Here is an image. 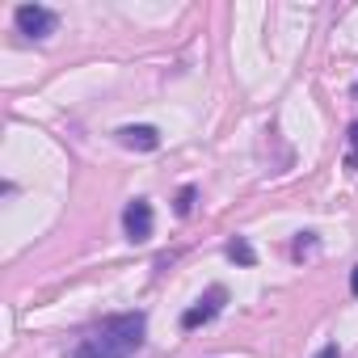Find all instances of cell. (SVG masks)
Returning a JSON list of instances; mask_svg holds the SVG:
<instances>
[{
  "label": "cell",
  "instance_id": "obj_1",
  "mask_svg": "<svg viewBox=\"0 0 358 358\" xmlns=\"http://www.w3.org/2000/svg\"><path fill=\"white\" fill-rule=\"evenodd\" d=\"M143 333H148L143 312H118V316L101 320V329H93L76 345V358H131L143 345Z\"/></svg>",
  "mask_w": 358,
  "mask_h": 358
},
{
  "label": "cell",
  "instance_id": "obj_6",
  "mask_svg": "<svg viewBox=\"0 0 358 358\" xmlns=\"http://www.w3.org/2000/svg\"><path fill=\"white\" fill-rule=\"evenodd\" d=\"M228 257H232L236 266H253V262H257V253H253V245H249L245 236H236V241L228 245Z\"/></svg>",
  "mask_w": 358,
  "mask_h": 358
},
{
  "label": "cell",
  "instance_id": "obj_4",
  "mask_svg": "<svg viewBox=\"0 0 358 358\" xmlns=\"http://www.w3.org/2000/svg\"><path fill=\"white\" fill-rule=\"evenodd\" d=\"M122 228H127V236H131L135 245L152 241V207H148L143 199H135V203L122 211Z\"/></svg>",
  "mask_w": 358,
  "mask_h": 358
},
{
  "label": "cell",
  "instance_id": "obj_9",
  "mask_svg": "<svg viewBox=\"0 0 358 358\" xmlns=\"http://www.w3.org/2000/svg\"><path fill=\"white\" fill-rule=\"evenodd\" d=\"M316 358H341V350L329 341V345H320V350H316Z\"/></svg>",
  "mask_w": 358,
  "mask_h": 358
},
{
  "label": "cell",
  "instance_id": "obj_8",
  "mask_svg": "<svg viewBox=\"0 0 358 358\" xmlns=\"http://www.w3.org/2000/svg\"><path fill=\"white\" fill-rule=\"evenodd\" d=\"M190 211H194V186H186L177 194V215H190Z\"/></svg>",
  "mask_w": 358,
  "mask_h": 358
},
{
  "label": "cell",
  "instance_id": "obj_11",
  "mask_svg": "<svg viewBox=\"0 0 358 358\" xmlns=\"http://www.w3.org/2000/svg\"><path fill=\"white\" fill-rule=\"evenodd\" d=\"M354 97H358V85H354Z\"/></svg>",
  "mask_w": 358,
  "mask_h": 358
},
{
  "label": "cell",
  "instance_id": "obj_7",
  "mask_svg": "<svg viewBox=\"0 0 358 358\" xmlns=\"http://www.w3.org/2000/svg\"><path fill=\"white\" fill-rule=\"evenodd\" d=\"M345 169L358 173V122H350V131H345Z\"/></svg>",
  "mask_w": 358,
  "mask_h": 358
},
{
  "label": "cell",
  "instance_id": "obj_5",
  "mask_svg": "<svg viewBox=\"0 0 358 358\" xmlns=\"http://www.w3.org/2000/svg\"><path fill=\"white\" fill-rule=\"evenodd\" d=\"M118 143L135 148V152H156L160 148V131L156 127H118Z\"/></svg>",
  "mask_w": 358,
  "mask_h": 358
},
{
  "label": "cell",
  "instance_id": "obj_3",
  "mask_svg": "<svg viewBox=\"0 0 358 358\" xmlns=\"http://www.w3.org/2000/svg\"><path fill=\"white\" fill-rule=\"evenodd\" d=\"M224 299H228V291L224 287H211L194 308H186L182 312V329H199V324H211L215 316H220V308H224Z\"/></svg>",
  "mask_w": 358,
  "mask_h": 358
},
{
  "label": "cell",
  "instance_id": "obj_10",
  "mask_svg": "<svg viewBox=\"0 0 358 358\" xmlns=\"http://www.w3.org/2000/svg\"><path fill=\"white\" fill-rule=\"evenodd\" d=\"M350 291L358 295V266H354V274H350Z\"/></svg>",
  "mask_w": 358,
  "mask_h": 358
},
{
  "label": "cell",
  "instance_id": "obj_2",
  "mask_svg": "<svg viewBox=\"0 0 358 358\" xmlns=\"http://www.w3.org/2000/svg\"><path fill=\"white\" fill-rule=\"evenodd\" d=\"M13 22H17V30H22L26 38H47V34H55V26H59V17H55L51 9H43V5H22V9L13 13Z\"/></svg>",
  "mask_w": 358,
  "mask_h": 358
}]
</instances>
